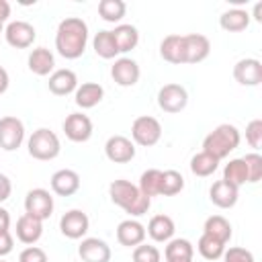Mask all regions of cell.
Returning <instances> with one entry per match:
<instances>
[{"label": "cell", "instance_id": "obj_50", "mask_svg": "<svg viewBox=\"0 0 262 262\" xmlns=\"http://www.w3.org/2000/svg\"><path fill=\"white\" fill-rule=\"evenodd\" d=\"M0 262H6V260H2V258H0Z\"/></svg>", "mask_w": 262, "mask_h": 262}, {"label": "cell", "instance_id": "obj_42", "mask_svg": "<svg viewBox=\"0 0 262 262\" xmlns=\"http://www.w3.org/2000/svg\"><path fill=\"white\" fill-rule=\"evenodd\" d=\"M12 246H14V239L10 235V231H0V258L10 254L12 252Z\"/></svg>", "mask_w": 262, "mask_h": 262}, {"label": "cell", "instance_id": "obj_34", "mask_svg": "<svg viewBox=\"0 0 262 262\" xmlns=\"http://www.w3.org/2000/svg\"><path fill=\"white\" fill-rule=\"evenodd\" d=\"M196 250H199V254L205 260H217V258L223 256L225 244L219 242V239H215V237H211V235H207V233H203L199 237V242H196Z\"/></svg>", "mask_w": 262, "mask_h": 262}, {"label": "cell", "instance_id": "obj_46", "mask_svg": "<svg viewBox=\"0 0 262 262\" xmlns=\"http://www.w3.org/2000/svg\"><path fill=\"white\" fill-rule=\"evenodd\" d=\"M8 16H10V4L6 0H0V23L8 20Z\"/></svg>", "mask_w": 262, "mask_h": 262}, {"label": "cell", "instance_id": "obj_26", "mask_svg": "<svg viewBox=\"0 0 262 262\" xmlns=\"http://www.w3.org/2000/svg\"><path fill=\"white\" fill-rule=\"evenodd\" d=\"M219 25L223 31H229V33L246 31L250 25V12L244 8H229L219 16Z\"/></svg>", "mask_w": 262, "mask_h": 262}, {"label": "cell", "instance_id": "obj_6", "mask_svg": "<svg viewBox=\"0 0 262 262\" xmlns=\"http://www.w3.org/2000/svg\"><path fill=\"white\" fill-rule=\"evenodd\" d=\"M188 104V92L184 86L180 84H164L158 90V106L164 113L176 115L180 111H184V106Z\"/></svg>", "mask_w": 262, "mask_h": 262}, {"label": "cell", "instance_id": "obj_22", "mask_svg": "<svg viewBox=\"0 0 262 262\" xmlns=\"http://www.w3.org/2000/svg\"><path fill=\"white\" fill-rule=\"evenodd\" d=\"M27 63L35 76H51L55 68V57L47 47H37L29 53Z\"/></svg>", "mask_w": 262, "mask_h": 262}, {"label": "cell", "instance_id": "obj_8", "mask_svg": "<svg viewBox=\"0 0 262 262\" xmlns=\"http://www.w3.org/2000/svg\"><path fill=\"white\" fill-rule=\"evenodd\" d=\"M25 141V125L16 117L0 119V147L4 151H14Z\"/></svg>", "mask_w": 262, "mask_h": 262}, {"label": "cell", "instance_id": "obj_18", "mask_svg": "<svg viewBox=\"0 0 262 262\" xmlns=\"http://www.w3.org/2000/svg\"><path fill=\"white\" fill-rule=\"evenodd\" d=\"M145 239V227L137 219H125L117 225V242L125 248H135L143 244Z\"/></svg>", "mask_w": 262, "mask_h": 262}, {"label": "cell", "instance_id": "obj_1", "mask_svg": "<svg viewBox=\"0 0 262 262\" xmlns=\"http://www.w3.org/2000/svg\"><path fill=\"white\" fill-rule=\"evenodd\" d=\"M88 43V25L78 16H68L57 25L55 31V49L66 59H78L86 51Z\"/></svg>", "mask_w": 262, "mask_h": 262}, {"label": "cell", "instance_id": "obj_30", "mask_svg": "<svg viewBox=\"0 0 262 262\" xmlns=\"http://www.w3.org/2000/svg\"><path fill=\"white\" fill-rule=\"evenodd\" d=\"M217 168H219V160L213 158V156L207 154V151H199V154H194V156L190 158V172H192L194 176H201V178L211 176Z\"/></svg>", "mask_w": 262, "mask_h": 262}, {"label": "cell", "instance_id": "obj_32", "mask_svg": "<svg viewBox=\"0 0 262 262\" xmlns=\"http://www.w3.org/2000/svg\"><path fill=\"white\" fill-rule=\"evenodd\" d=\"M223 180L235 184L237 188L248 182V170H246L244 158H233V160H229L225 164V168H223Z\"/></svg>", "mask_w": 262, "mask_h": 262}, {"label": "cell", "instance_id": "obj_43", "mask_svg": "<svg viewBox=\"0 0 262 262\" xmlns=\"http://www.w3.org/2000/svg\"><path fill=\"white\" fill-rule=\"evenodd\" d=\"M10 192H12V182H10V178L0 172V203H4V201L10 196Z\"/></svg>", "mask_w": 262, "mask_h": 262}, {"label": "cell", "instance_id": "obj_16", "mask_svg": "<svg viewBox=\"0 0 262 262\" xmlns=\"http://www.w3.org/2000/svg\"><path fill=\"white\" fill-rule=\"evenodd\" d=\"M78 256L84 262H111V248L104 239L84 237L78 246Z\"/></svg>", "mask_w": 262, "mask_h": 262}, {"label": "cell", "instance_id": "obj_5", "mask_svg": "<svg viewBox=\"0 0 262 262\" xmlns=\"http://www.w3.org/2000/svg\"><path fill=\"white\" fill-rule=\"evenodd\" d=\"M131 137H133V143H137L141 147H151L162 137V125L156 117L141 115L131 125Z\"/></svg>", "mask_w": 262, "mask_h": 262}, {"label": "cell", "instance_id": "obj_24", "mask_svg": "<svg viewBox=\"0 0 262 262\" xmlns=\"http://www.w3.org/2000/svg\"><path fill=\"white\" fill-rule=\"evenodd\" d=\"M104 96V88L96 82H84L82 86L76 88L74 92V102L80 106V108H92L96 106Z\"/></svg>", "mask_w": 262, "mask_h": 262}, {"label": "cell", "instance_id": "obj_17", "mask_svg": "<svg viewBox=\"0 0 262 262\" xmlns=\"http://www.w3.org/2000/svg\"><path fill=\"white\" fill-rule=\"evenodd\" d=\"M237 196H239V188L223 178L213 182V186L209 188V199L219 209H231L237 203Z\"/></svg>", "mask_w": 262, "mask_h": 262}, {"label": "cell", "instance_id": "obj_12", "mask_svg": "<svg viewBox=\"0 0 262 262\" xmlns=\"http://www.w3.org/2000/svg\"><path fill=\"white\" fill-rule=\"evenodd\" d=\"M104 154L115 164H127L135 158V143L125 135H113L104 143Z\"/></svg>", "mask_w": 262, "mask_h": 262}, {"label": "cell", "instance_id": "obj_20", "mask_svg": "<svg viewBox=\"0 0 262 262\" xmlns=\"http://www.w3.org/2000/svg\"><path fill=\"white\" fill-rule=\"evenodd\" d=\"M41 235H43V221L35 219L29 213H25V215L18 217V221H16V239L18 242L31 246V244L39 242Z\"/></svg>", "mask_w": 262, "mask_h": 262}, {"label": "cell", "instance_id": "obj_13", "mask_svg": "<svg viewBox=\"0 0 262 262\" xmlns=\"http://www.w3.org/2000/svg\"><path fill=\"white\" fill-rule=\"evenodd\" d=\"M111 76H113V80L119 86L129 88V86H135L139 82L141 70H139V66H137L135 59H131V57H119V59H115V63L111 68Z\"/></svg>", "mask_w": 262, "mask_h": 262}, {"label": "cell", "instance_id": "obj_37", "mask_svg": "<svg viewBox=\"0 0 262 262\" xmlns=\"http://www.w3.org/2000/svg\"><path fill=\"white\" fill-rule=\"evenodd\" d=\"M244 164L248 170V182H260L262 178V156L260 154H246Z\"/></svg>", "mask_w": 262, "mask_h": 262}, {"label": "cell", "instance_id": "obj_44", "mask_svg": "<svg viewBox=\"0 0 262 262\" xmlns=\"http://www.w3.org/2000/svg\"><path fill=\"white\" fill-rule=\"evenodd\" d=\"M8 227H10V213L4 207H0V231H8Z\"/></svg>", "mask_w": 262, "mask_h": 262}, {"label": "cell", "instance_id": "obj_11", "mask_svg": "<svg viewBox=\"0 0 262 262\" xmlns=\"http://www.w3.org/2000/svg\"><path fill=\"white\" fill-rule=\"evenodd\" d=\"M88 227H90V219H88V215H86L84 211H80V209H72V211L63 213L61 219H59V229H61V233H63L66 237H70V239H80V237H84L86 231H88Z\"/></svg>", "mask_w": 262, "mask_h": 262}, {"label": "cell", "instance_id": "obj_39", "mask_svg": "<svg viewBox=\"0 0 262 262\" xmlns=\"http://www.w3.org/2000/svg\"><path fill=\"white\" fill-rule=\"evenodd\" d=\"M246 141L252 145V147H260L262 145V119H254L248 123L246 127Z\"/></svg>", "mask_w": 262, "mask_h": 262}, {"label": "cell", "instance_id": "obj_4", "mask_svg": "<svg viewBox=\"0 0 262 262\" xmlns=\"http://www.w3.org/2000/svg\"><path fill=\"white\" fill-rule=\"evenodd\" d=\"M27 147H29V156L35 160H41V162H49V160L57 158L61 151L59 137L47 127L33 131V135L27 141Z\"/></svg>", "mask_w": 262, "mask_h": 262}, {"label": "cell", "instance_id": "obj_15", "mask_svg": "<svg viewBox=\"0 0 262 262\" xmlns=\"http://www.w3.org/2000/svg\"><path fill=\"white\" fill-rule=\"evenodd\" d=\"M233 78L242 86H258L262 82V63L256 57H244L233 66Z\"/></svg>", "mask_w": 262, "mask_h": 262}, {"label": "cell", "instance_id": "obj_3", "mask_svg": "<svg viewBox=\"0 0 262 262\" xmlns=\"http://www.w3.org/2000/svg\"><path fill=\"white\" fill-rule=\"evenodd\" d=\"M239 139H242V135L235 125L221 123L203 139V151L211 154L213 158H217L221 162L239 145Z\"/></svg>", "mask_w": 262, "mask_h": 262}, {"label": "cell", "instance_id": "obj_33", "mask_svg": "<svg viewBox=\"0 0 262 262\" xmlns=\"http://www.w3.org/2000/svg\"><path fill=\"white\" fill-rule=\"evenodd\" d=\"M160 186H162V170H158V168H149V170H145L141 176H139V190H141V194H145V196H158L160 194Z\"/></svg>", "mask_w": 262, "mask_h": 262}, {"label": "cell", "instance_id": "obj_10", "mask_svg": "<svg viewBox=\"0 0 262 262\" xmlns=\"http://www.w3.org/2000/svg\"><path fill=\"white\" fill-rule=\"evenodd\" d=\"M63 133L74 143H84L92 137V121L84 113H72L63 121Z\"/></svg>", "mask_w": 262, "mask_h": 262}, {"label": "cell", "instance_id": "obj_9", "mask_svg": "<svg viewBox=\"0 0 262 262\" xmlns=\"http://www.w3.org/2000/svg\"><path fill=\"white\" fill-rule=\"evenodd\" d=\"M4 37H6V43L10 47H14V49H27V47L33 45V41L37 37V31L27 20H12L4 29Z\"/></svg>", "mask_w": 262, "mask_h": 262}, {"label": "cell", "instance_id": "obj_49", "mask_svg": "<svg viewBox=\"0 0 262 262\" xmlns=\"http://www.w3.org/2000/svg\"><path fill=\"white\" fill-rule=\"evenodd\" d=\"M2 25H4V23H0V33H2Z\"/></svg>", "mask_w": 262, "mask_h": 262}, {"label": "cell", "instance_id": "obj_41", "mask_svg": "<svg viewBox=\"0 0 262 262\" xmlns=\"http://www.w3.org/2000/svg\"><path fill=\"white\" fill-rule=\"evenodd\" d=\"M18 262H47V254L37 246H29L18 254Z\"/></svg>", "mask_w": 262, "mask_h": 262}, {"label": "cell", "instance_id": "obj_48", "mask_svg": "<svg viewBox=\"0 0 262 262\" xmlns=\"http://www.w3.org/2000/svg\"><path fill=\"white\" fill-rule=\"evenodd\" d=\"M166 262H192V260H166Z\"/></svg>", "mask_w": 262, "mask_h": 262}, {"label": "cell", "instance_id": "obj_47", "mask_svg": "<svg viewBox=\"0 0 262 262\" xmlns=\"http://www.w3.org/2000/svg\"><path fill=\"white\" fill-rule=\"evenodd\" d=\"M260 12H262V2H258V4L254 6V18H256L258 23L262 20V18H260Z\"/></svg>", "mask_w": 262, "mask_h": 262}, {"label": "cell", "instance_id": "obj_40", "mask_svg": "<svg viewBox=\"0 0 262 262\" xmlns=\"http://www.w3.org/2000/svg\"><path fill=\"white\" fill-rule=\"evenodd\" d=\"M223 260L225 262H254V254L250 250H246V248L233 246V248L223 252Z\"/></svg>", "mask_w": 262, "mask_h": 262}, {"label": "cell", "instance_id": "obj_31", "mask_svg": "<svg viewBox=\"0 0 262 262\" xmlns=\"http://www.w3.org/2000/svg\"><path fill=\"white\" fill-rule=\"evenodd\" d=\"M192 254H194V248L184 237L170 239L166 250H164V258L166 260H192Z\"/></svg>", "mask_w": 262, "mask_h": 262}, {"label": "cell", "instance_id": "obj_21", "mask_svg": "<svg viewBox=\"0 0 262 262\" xmlns=\"http://www.w3.org/2000/svg\"><path fill=\"white\" fill-rule=\"evenodd\" d=\"M49 90L57 96H66V94H72L76 92L78 88V76L68 70V68H61V70H55L51 76H49V82H47Z\"/></svg>", "mask_w": 262, "mask_h": 262}, {"label": "cell", "instance_id": "obj_2", "mask_svg": "<svg viewBox=\"0 0 262 262\" xmlns=\"http://www.w3.org/2000/svg\"><path fill=\"white\" fill-rule=\"evenodd\" d=\"M108 194H111V201L115 205H119L121 209H125V213H129L131 217H141L147 213L149 205H151V199L141 194V190L131 184L129 180H113L111 186H108Z\"/></svg>", "mask_w": 262, "mask_h": 262}, {"label": "cell", "instance_id": "obj_7", "mask_svg": "<svg viewBox=\"0 0 262 262\" xmlns=\"http://www.w3.org/2000/svg\"><path fill=\"white\" fill-rule=\"evenodd\" d=\"M25 213L33 215L39 221H45L53 213V196L45 188H33L25 196Z\"/></svg>", "mask_w": 262, "mask_h": 262}, {"label": "cell", "instance_id": "obj_35", "mask_svg": "<svg viewBox=\"0 0 262 262\" xmlns=\"http://www.w3.org/2000/svg\"><path fill=\"white\" fill-rule=\"evenodd\" d=\"M125 2L123 0H100L98 2V14L106 23H119L125 16Z\"/></svg>", "mask_w": 262, "mask_h": 262}, {"label": "cell", "instance_id": "obj_28", "mask_svg": "<svg viewBox=\"0 0 262 262\" xmlns=\"http://www.w3.org/2000/svg\"><path fill=\"white\" fill-rule=\"evenodd\" d=\"M203 233H207V235H211V237H215V239L227 244V242L231 239V223H229L223 215H211V217H207V221H205Z\"/></svg>", "mask_w": 262, "mask_h": 262}, {"label": "cell", "instance_id": "obj_23", "mask_svg": "<svg viewBox=\"0 0 262 262\" xmlns=\"http://www.w3.org/2000/svg\"><path fill=\"white\" fill-rule=\"evenodd\" d=\"M160 55L168 63H184V35H168L160 43Z\"/></svg>", "mask_w": 262, "mask_h": 262}, {"label": "cell", "instance_id": "obj_45", "mask_svg": "<svg viewBox=\"0 0 262 262\" xmlns=\"http://www.w3.org/2000/svg\"><path fill=\"white\" fill-rule=\"evenodd\" d=\"M8 84H10V78H8V72L0 66V94H4L8 90Z\"/></svg>", "mask_w": 262, "mask_h": 262}, {"label": "cell", "instance_id": "obj_27", "mask_svg": "<svg viewBox=\"0 0 262 262\" xmlns=\"http://www.w3.org/2000/svg\"><path fill=\"white\" fill-rule=\"evenodd\" d=\"M111 33H113V39H115L119 53H127L131 49H135L139 43V31L133 25H117Z\"/></svg>", "mask_w": 262, "mask_h": 262}, {"label": "cell", "instance_id": "obj_14", "mask_svg": "<svg viewBox=\"0 0 262 262\" xmlns=\"http://www.w3.org/2000/svg\"><path fill=\"white\" fill-rule=\"evenodd\" d=\"M211 53V41L201 33L184 35V63H201Z\"/></svg>", "mask_w": 262, "mask_h": 262}, {"label": "cell", "instance_id": "obj_19", "mask_svg": "<svg viewBox=\"0 0 262 262\" xmlns=\"http://www.w3.org/2000/svg\"><path fill=\"white\" fill-rule=\"evenodd\" d=\"M80 188V176L78 172L70 170V168H61L57 172H53L51 176V190L59 196H72L74 192H78Z\"/></svg>", "mask_w": 262, "mask_h": 262}, {"label": "cell", "instance_id": "obj_38", "mask_svg": "<svg viewBox=\"0 0 262 262\" xmlns=\"http://www.w3.org/2000/svg\"><path fill=\"white\" fill-rule=\"evenodd\" d=\"M162 254L156 246L149 244H139L133 248V262H160Z\"/></svg>", "mask_w": 262, "mask_h": 262}, {"label": "cell", "instance_id": "obj_36", "mask_svg": "<svg viewBox=\"0 0 262 262\" xmlns=\"http://www.w3.org/2000/svg\"><path fill=\"white\" fill-rule=\"evenodd\" d=\"M184 188V178L180 172L176 170H164L162 172V186H160V194L164 196H174Z\"/></svg>", "mask_w": 262, "mask_h": 262}, {"label": "cell", "instance_id": "obj_29", "mask_svg": "<svg viewBox=\"0 0 262 262\" xmlns=\"http://www.w3.org/2000/svg\"><path fill=\"white\" fill-rule=\"evenodd\" d=\"M92 47H94L96 55L102 57V59H113V57L119 55V49L115 45V39H113L111 31H98L92 39Z\"/></svg>", "mask_w": 262, "mask_h": 262}, {"label": "cell", "instance_id": "obj_25", "mask_svg": "<svg viewBox=\"0 0 262 262\" xmlns=\"http://www.w3.org/2000/svg\"><path fill=\"white\" fill-rule=\"evenodd\" d=\"M174 231H176L174 221L168 215H154L149 219V223H147V229H145V233L154 242H170L172 235H174Z\"/></svg>", "mask_w": 262, "mask_h": 262}]
</instances>
